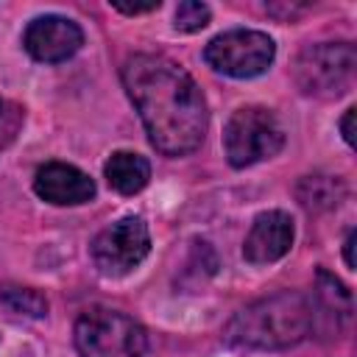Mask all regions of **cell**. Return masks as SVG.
Returning a JSON list of instances; mask_svg holds the SVG:
<instances>
[{
  "instance_id": "3",
  "label": "cell",
  "mask_w": 357,
  "mask_h": 357,
  "mask_svg": "<svg viewBox=\"0 0 357 357\" xmlns=\"http://www.w3.org/2000/svg\"><path fill=\"white\" fill-rule=\"evenodd\" d=\"M73 340L81 357H142L145 329L126 312L112 307H89L78 315Z\"/></svg>"
},
{
  "instance_id": "20",
  "label": "cell",
  "mask_w": 357,
  "mask_h": 357,
  "mask_svg": "<svg viewBox=\"0 0 357 357\" xmlns=\"http://www.w3.org/2000/svg\"><path fill=\"white\" fill-rule=\"evenodd\" d=\"M0 112H3V100H0Z\"/></svg>"
},
{
  "instance_id": "8",
  "label": "cell",
  "mask_w": 357,
  "mask_h": 357,
  "mask_svg": "<svg viewBox=\"0 0 357 357\" xmlns=\"http://www.w3.org/2000/svg\"><path fill=\"white\" fill-rule=\"evenodd\" d=\"M81 45H84V31L78 28V22L61 14L36 17L28 22L22 33V47L28 50V56L45 64H59L73 59L81 50Z\"/></svg>"
},
{
  "instance_id": "17",
  "label": "cell",
  "mask_w": 357,
  "mask_h": 357,
  "mask_svg": "<svg viewBox=\"0 0 357 357\" xmlns=\"http://www.w3.org/2000/svg\"><path fill=\"white\" fill-rule=\"evenodd\" d=\"M112 6H114L120 14H128V17H131V14H148V11H156L162 3H159V0H151V3H112Z\"/></svg>"
},
{
  "instance_id": "4",
  "label": "cell",
  "mask_w": 357,
  "mask_h": 357,
  "mask_svg": "<svg viewBox=\"0 0 357 357\" xmlns=\"http://www.w3.org/2000/svg\"><path fill=\"white\" fill-rule=\"evenodd\" d=\"M357 75V50L351 42L307 45L293 61V81L310 98H340Z\"/></svg>"
},
{
  "instance_id": "6",
  "label": "cell",
  "mask_w": 357,
  "mask_h": 357,
  "mask_svg": "<svg viewBox=\"0 0 357 357\" xmlns=\"http://www.w3.org/2000/svg\"><path fill=\"white\" fill-rule=\"evenodd\" d=\"M273 39L254 28L223 31L204 47L206 64L229 78H257L273 64Z\"/></svg>"
},
{
  "instance_id": "9",
  "label": "cell",
  "mask_w": 357,
  "mask_h": 357,
  "mask_svg": "<svg viewBox=\"0 0 357 357\" xmlns=\"http://www.w3.org/2000/svg\"><path fill=\"white\" fill-rule=\"evenodd\" d=\"M293 218L282 209H268V212H259L245 234V243H243V257L251 262V265H268V262H276L282 259L290 245H293Z\"/></svg>"
},
{
  "instance_id": "1",
  "label": "cell",
  "mask_w": 357,
  "mask_h": 357,
  "mask_svg": "<svg viewBox=\"0 0 357 357\" xmlns=\"http://www.w3.org/2000/svg\"><path fill=\"white\" fill-rule=\"evenodd\" d=\"M120 78L159 153L184 156L204 142L209 109L201 86L178 61L162 53H134Z\"/></svg>"
},
{
  "instance_id": "15",
  "label": "cell",
  "mask_w": 357,
  "mask_h": 357,
  "mask_svg": "<svg viewBox=\"0 0 357 357\" xmlns=\"http://www.w3.org/2000/svg\"><path fill=\"white\" fill-rule=\"evenodd\" d=\"M209 17H212V11H209L206 3L184 0V3H178V8H176V22H173V25H176V31H181V33H195V31L206 28Z\"/></svg>"
},
{
  "instance_id": "12",
  "label": "cell",
  "mask_w": 357,
  "mask_h": 357,
  "mask_svg": "<svg viewBox=\"0 0 357 357\" xmlns=\"http://www.w3.org/2000/svg\"><path fill=\"white\" fill-rule=\"evenodd\" d=\"M103 176L109 181L112 190H117L120 195H134L139 192L148 178H151V165L145 156L131 153V151H117L106 159L103 165Z\"/></svg>"
},
{
  "instance_id": "18",
  "label": "cell",
  "mask_w": 357,
  "mask_h": 357,
  "mask_svg": "<svg viewBox=\"0 0 357 357\" xmlns=\"http://www.w3.org/2000/svg\"><path fill=\"white\" fill-rule=\"evenodd\" d=\"M354 114H357V109L351 106V109H346V114L340 117V134H343V139H346L349 148H354Z\"/></svg>"
},
{
  "instance_id": "2",
  "label": "cell",
  "mask_w": 357,
  "mask_h": 357,
  "mask_svg": "<svg viewBox=\"0 0 357 357\" xmlns=\"http://www.w3.org/2000/svg\"><path fill=\"white\" fill-rule=\"evenodd\" d=\"M312 307L296 290H279L245 304L226 324V340L240 349H290L310 335Z\"/></svg>"
},
{
  "instance_id": "16",
  "label": "cell",
  "mask_w": 357,
  "mask_h": 357,
  "mask_svg": "<svg viewBox=\"0 0 357 357\" xmlns=\"http://www.w3.org/2000/svg\"><path fill=\"white\" fill-rule=\"evenodd\" d=\"M310 6H301V3H268L265 6V11L271 14V17H276V20H282V22H293L298 14H304Z\"/></svg>"
},
{
  "instance_id": "7",
  "label": "cell",
  "mask_w": 357,
  "mask_h": 357,
  "mask_svg": "<svg viewBox=\"0 0 357 357\" xmlns=\"http://www.w3.org/2000/svg\"><path fill=\"white\" fill-rule=\"evenodd\" d=\"M92 262L103 276L131 273L151 251V231L139 215H126L92 240Z\"/></svg>"
},
{
  "instance_id": "14",
  "label": "cell",
  "mask_w": 357,
  "mask_h": 357,
  "mask_svg": "<svg viewBox=\"0 0 357 357\" xmlns=\"http://www.w3.org/2000/svg\"><path fill=\"white\" fill-rule=\"evenodd\" d=\"M0 301L17 315H28V318H45L47 315V298L33 287H3Z\"/></svg>"
},
{
  "instance_id": "11",
  "label": "cell",
  "mask_w": 357,
  "mask_h": 357,
  "mask_svg": "<svg viewBox=\"0 0 357 357\" xmlns=\"http://www.w3.org/2000/svg\"><path fill=\"white\" fill-rule=\"evenodd\" d=\"M296 201L307 212H329L346 201V181L332 173H307L296 184Z\"/></svg>"
},
{
  "instance_id": "19",
  "label": "cell",
  "mask_w": 357,
  "mask_h": 357,
  "mask_svg": "<svg viewBox=\"0 0 357 357\" xmlns=\"http://www.w3.org/2000/svg\"><path fill=\"white\" fill-rule=\"evenodd\" d=\"M354 240H357V231L349 229V234H346V240H343V259H346L349 268L357 265V262H354Z\"/></svg>"
},
{
  "instance_id": "10",
  "label": "cell",
  "mask_w": 357,
  "mask_h": 357,
  "mask_svg": "<svg viewBox=\"0 0 357 357\" xmlns=\"http://www.w3.org/2000/svg\"><path fill=\"white\" fill-rule=\"evenodd\" d=\"M33 192L56 206H78L95 198V181L67 162H47L33 176Z\"/></svg>"
},
{
  "instance_id": "13",
  "label": "cell",
  "mask_w": 357,
  "mask_h": 357,
  "mask_svg": "<svg viewBox=\"0 0 357 357\" xmlns=\"http://www.w3.org/2000/svg\"><path fill=\"white\" fill-rule=\"evenodd\" d=\"M315 298H318V307L332 315L335 321H346L354 310V301H351V293L343 287V282L337 276H332L329 271H318V282H315Z\"/></svg>"
},
{
  "instance_id": "5",
  "label": "cell",
  "mask_w": 357,
  "mask_h": 357,
  "mask_svg": "<svg viewBox=\"0 0 357 357\" xmlns=\"http://www.w3.org/2000/svg\"><path fill=\"white\" fill-rule=\"evenodd\" d=\"M284 148V128L265 106L237 109L223 128V151L231 167H251Z\"/></svg>"
}]
</instances>
